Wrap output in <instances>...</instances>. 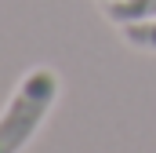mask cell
I'll return each mask as SVG.
<instances>
[{
    "label": "cell",
    "mask_w": 156,
    "mask_h": 153,
    "mask_svg": "<svg viewBox=\"0 0 156 153\" xmlns=\"http://www.w3.org/2000/svg\"><path fill=\"white\" fill-rule=\"evenodd\" d=\"M102 7H105V18L113 26H134V22L156 18V0H113Z\"/></svg>",
    "instance_id": "2"
},
{
    "label": "cell",
    "mask_w": 156,
    "mask_h": 153,
    "mask_svg": "<svg viewBox=\"0 0 156 153\" xmlns=\"http://www.w3.org/2000/svg\"><path fill=\"white\" fill-rule=\"evenodd\" d=\"M58 91H62V80L51 66H33L18 80L15 95L0 113V153H22L33 142L51 106L58 102Z\"/></svg>",
    "instance_id": "1"
},
{
    "label": "cell",
    "mask_w": 156,
    "mask_h": 153,
    "mask_svg": "<svg viewBox=\"0 0 156 153\" xmlns=\"http://www.w3.org/2000/svg\"><path fill=\"white\" fill-rule=\"evenodd\" d=\"M123 29V40L138 51H156V18L149 22H134V26H120Z\"/></svg>",
    "instance_id": "3"
},
{
    "label": "cell",
    "mask_w": 156,
    "mask_h": 153,
    "mask_svg": "<svg viewBox=\"0 0 156 153\" xmlns=\"http://www.w3.org/2000/svg\"><path fill=\"white\" fill-rule=\"evenodd\" d=\"M98 4H113V0H98Z\"/></svg>",
    "instance_id": "4"
}]
</instances>
